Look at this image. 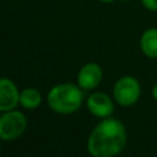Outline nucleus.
Here are the masks:
<instances>
[{"mask_svg":"<svg viewBox=\"0 0 157 157\" xmlns=\"http://www.w3.org/2000/svg\"><path fill=\"white\" fill-rule=\"evenodd\" d=\"M101 2H104V4H110V2H114L115 0H98Z\"/></svg>","mask_w":157,"mask_h":157,"instance_id":"nucleus-12","label":"nucleus"},{"mask_svg":"<svg viewBox=\"0 0 157 157\" xmlns=\"http://www.w3.org/2000/svg\"><path fill=\"white\" fill-rule=\"evenodd\" d=\"M86 107H87L88 112L98 119H104V118L112 117V114L114 112L113 99L104 92L91 93L86 101Z\"/></svg>","mask_w":157,"mask_h":157,"instance_id":"nucleus-5","label":"nucleus"},{"mask_svg":"<svg viewBox=\"0 0 157 157\" xmlns=\"http://www.w3.org/2000/svg\"><path fill=\"white\" fill-rule=\"evenodd\" d=\"M42 103V93L36 87H25L20 91V104L27 109L33 110Z\"/></svg>","mask_w":157,"mask_h":157,"instance_id":"nucleus-9","label":"nucleus"},{"mask_svg":"<svg viewBox=\"0 0 157 157\" xmlns=\"http://www.w3.org/2000/svg\"><path fill=\"white\" fill-rule=\"evenodd\" d=\"M142 6L152 12H157V0H140Z\"/></svg>","mask_w":157,"mask_h":157,"instance_id":"nucleus-10","label":"nucleus"},{"mask_svg":"<svg viewBox=\"0 0 157 157\" xmlns=\"http://www.w3.org/2000/svg\"><path fill=\"white\" fill-rule=\"evenodd\" d=\"M49 108L58 114H72L83 103V90L77 83L63 82L53 86L47 94Z\"/></svg>","mask_w":157,"mask_h":157,"instance_id":"nucleus-2","label":"nucleus"},{"mask_svg":"<svg viewBox=\"0 0 157 157\" xmlns=\"http://www.w3.org/2000/svg\"><path fill=\"white\" fill-rule=\"evenodd\" d=\"M141 96V85L136 77L125 75L118 78L113 86V98L121 107L134 105Z\"/></svg>","mask_w":157,"mask_h":157,"instance_id":"nucleus-4","label":"nucleus"},{"mask_svg":"<svg viewBox=\"0 0 157 157\" xmlns=\"http://www.w3.org/2000/svg\"><path fill=\"white\" fill-rule=\"evenodd\" d=\"M103 78V70L97 63L85 64L77 72V85L83 91L94 90Z\"/></svg>","mask_w":157,"mask_h":157,"instance_id":"nucleus-6","label":"nucleus"},{"mask_svg":"<svg viewBox=\"0 0 157 157\" xmlns=\"http://www.w3.org/2000/svg\"><path fill=\"white\" fill-rule=\"evenodd\" d=\"M27 124L26 115L17 109L1 112L0 139L2 141H13L21 137L27 129Z\"/></svg>","mask_w":157,"mask_h":157,"instance_id":"nucleus-3","label":"nucleus"},{"mask_svg":"<svg viewBox=\"0 0 157 157\" xmlns=\"http://www.w3.org/2000/svg\"><path fill=\"white\" fill-rule=\"evenodd\" d=\"M140 49L145 56L157 59V28L151 27L144 31L140 37Z\"/></svg>","mask_w":157,"mask_h":157,"instance_id":"nucleus-8","label":"nucleus"},{"mask_svg":"<svg viewBox=\"0 0 157 157\" xmlns=\"http://www.w3.org/2000/svg\"><path fill=\"white\" fill-rule=\"evenodd\" d=\"M126 142L125 125L119 119L108 117L92 129L87 139V151L93 157H113L125 148Z\"/></svg>","mask_w":157,"mask_h":157,"instance_id":"nucleus-1","label":"nucleus"},{"mask_svg":"<svg viewBox=\"0 0 157 157\" xmlns=\"http://www.w3.org/2000/svg\"><path fill=\"white\" fill-rule=\"evenodd\" d=\"M20 104V91L16 83L7 77L0 80V112L16 109Z\"/></svg>","mask_w":157,"mask_h":157,"instance_id":"nucleus-7","label":"nucleus"},{"mask_svg":"<svg viewBox=\"0 0 157 157\" xmlns=\"http://www.w3.org/2000/svg\"><path fill=\"white\" fill-rule=\"evenodd\" d=\"M123 1H129V0H123Z\"/></svg>","mask_w":157,"mask_h":157,"instance_id":"nucleus-13","label":"nucleus"},{"mask_svg":"<svg viewBox=\"0 0 157 157\" xmlns=\"http://www.w3.org/2000/svg\"><path fill=\"white\" fill-rule=\"evenodd\" d=\"M151 94H152V98L157 102V82L153 85V87H152V91H151Z\"/></svg>","mask_w":157,"mask_h":157,"instance_id":"nucleus-11","label":"nucleus"}]
</instances>
